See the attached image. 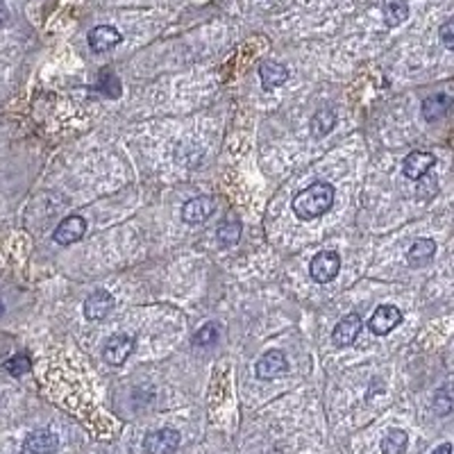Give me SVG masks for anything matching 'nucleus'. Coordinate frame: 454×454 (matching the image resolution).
<instances>
[{
    "label": "nucleus",
    "instance_id": "14",
    "mask_svg": "<svg viewBox=\"0 0 454 454\" xmlns=\"http://www.w3.org/2000/svg\"><path fill=\"white\" fill-rule=\"evenodd\" d=\"M452 107V98L448 93H436V95H429L427 100L422 102V119L425 121H441Z\"/></svg>",
    "mask_w": 454,
    "mask_h": 454
},
{
    "label": "nucleus",
    "instance_id": "26",
    "mask_svg": "<svg viewBox=\"0 0 454 454\" xmlns=\"http://www.w3.org/2000/svg\"><path fill=\"white\" fill-rule=\"evenodd\" d=\"M7 18H9V12H7V5L0 0V25H5L7 23Z\"/></svg>",
    "mask_w": 454,
    "mask_h": 454
},
{
    "label": "nucleus",
    "instance_id": "25",
    "mask_svg": "<svg viewBox=\"0 0 454 454\" xmlns=\"http://www.w3.org/2000/svg\"><path fill=\"white\" fill-rule=\"evenodd\" d=\"M441 41H443V46L448 48V51H452L454 48V23L452 21H446L441 25Z\"/></svg>",
    "mask_w": 454,
    "mask_h": 454
},
{
    "label": "nucleus",
    "instance_id": "6",
    "mask_svg": "<svg viewBox=\"0 0 454 454\" xmlns=\"http://www.w3.org/2000/svg\"><path fill=\"white\" fill-rule=\"evenodd\" d=\"M134 350V339L130 334H116L112 339L105 343L102 347V356L105 361L112 363V366H121L128 361V356Z\"/></svg>",
    "mask_w": 454,
    "mask_h": 454
},
{
    "label": "nucleus",
    "instance_id": "18",
    "mask_svg": "<svg viewBox=\"0 0 454 454\" xmlns=\"http://www.w3.org/2000/svg\"><path fill=\"white\" fill-rule=\"evenodd\" d=\"M407 443H409L407 432L389 429V432H386V436L382 439V454H404V450H407Z\"/></svg>",
    "mask_w": 454,
    "mask_h": 454
},
{
    "label": "nucleus",
    "instance_id": "11",
    "mask_svg": "<svg viewBox=\"0 0 454 454\" xmlns=\"http://www.w3.org/2000/svg\"><path fill=\"white\" fill-rule=\"evenodd\" d=\"M60 441L51 429H36L23 443V454H53Z\"/></svg>",
    "mask_w": 454,
    "mask_h": 454
},
{
    "label": "nucleus",
    "instance_id": "3",
    "mask_svg": "<svg viewBox=\"0 0 454 454\" xmlns=\"http://www.w3.org/2000/svg\"><path fill=\"white\" fill-rule=\"evenodd\" d=\"M180 432L178 429H171V427H163L157 432H150L146 439H143V450L148 454H173L180 448Z\"/></svg>",
    "mask_w": 454,
    "mask_h": 454
},
{
    "label": "nucleus",
    "instance_id": "23",
    "mask_svg": "<svg viewBox=\"0 0 454 454\" xmlns=\"http://www.w3.org/2000/svg\"><path fill=\"white\" fill-rule=\"evenodd\" d=\"M216 341H218V327L214 323H207L205 327H200L196 336H193V345L196 347H209Z\"/></svg>",
    "mask_w": 454,
    "mask_h": 454
},
{
    "label": "nucleus",
    "instance_id": "16",
    "mask_svg": "<svg viewBox=\"0 0 454 454\" xmlns=\"http://www.w3.org/2000/svg\"><path fill=\"white\" fill-rule=\"evenodd\" d=\"M434 255H436V241H432V239H418L416 243H413L409 248V253H407V259H409V264L411 266H416V268H422V266H427Z\"/></svg>",
    "mask_w": 454,
    "mask_h": 454
},
{
    "label": "nucleus",
    "instance_id": "2",
    "mask_svg": "<svg viewBox=\"0 0 454 454\" xmlns=\"http://www.w3.org/2000/svg\"><path fill=\"white\" fill-rule=\"evenodd\" d=\"M341 270V257L334 253V250H323V253H318L312 264H309V273H312L314 282L318 284H327L332 282V279L339 275Z\"/></svg>",
    "mask_w": 454,
    "mask_h": 454
},
{
    "label": "nucleus",
    "instance_id": "19",
    "mask_svg": "<svg viewBox=\"0 0 454 454\" xmlns=\"http://www.w3.org/2000/svg\"><path fill=\"white\" fill-rule=\"evenodd\" d=\"M216 239H218V243L223 248L236 246L239 239H241V223H239V220H225V223H220Z\"/></svg>",
    "mask_w": 454,
    "mask_h": 454
},
{
    "label": "nucleus",
    "instance_id": "20",
    "mask_svg": "<svg viewBox=\"0 0 454 454\" xmlns=\"http://www.w3.org/2000/svg\"><path fill=\"white\" fill-rule=\"evenodd\" d=\"M3 368L9 375H14V378H21V375H27L32 370V361H30V356H27V354H16V356H12V359H7L3 363Z\"/></svg>",
    "mask_w": 454,
    "mask_h": 454
},
{
    "label": "nucleus",
    "instance_id": "21",
    "mask_svg": "<svg viewBox=\"0 0 454 454\" xmlns=\"http://www.w3.org/2000/svg\"><path fill=\"white\" fill-rule=\"evenodd\" d=\"M334 123H336V116L334 112L330 109H321L316 116H314V121H312V130L316 137H323V134H327L332 128H334Z\"/></svg>",
    "mask_w": 454,
    "mask_h": 454
},
{
    "label": "nucleus",
    "instance_id": "15",
    "mask_svg": "<svg viewBox=\"0 0 454 454\" xmlns=\"http://www.w3.org/2000/svg\"><path fill=\"white\" fill-rule=\"evenodd\" d=\"M259 77H262L264 89L270 91V89L282 86L288 80V71H286V66L277 64V62H264L262 66H259Z\"/></svg>",
    "mask_w": 454,
    "mask_h": 454
},
{
    "label": "nucleus",
    "instance_id": "22",
    "mask_svg": "<svg viewBox=\"0 0 454 454\" xmlns=\"http://www.w3.org/2000/svg\"><path fill=\"white\" fill-rule=\"evenodd\" d=\"M416 182H418V189H416V198L418 200L427 202V200H432L439 193V180L434 178V175H429V173H425V175L418 178Z\"/></svg>",
    "mask_w": 454,
    "mask_h": 454
},
{
    "label": "nucleus",
    "instance_id": "4",
    "mask_svg": "<svg viewBox=\"0 0 454 454\" xmlns=\"http://www.w3.org/2000/svg\"><path fill=\"white\" fill-rule=\"evenodd\" d=\"M400 323H402V312H400V309L395 305H382V307L375 309V314L370 316L368 327H370L373 334L386 336V334H391Z\"/></svg>",
    "mask_w": 454,
    "mask_h": 454
},
{
    "label": "nucleus",
    "instance_id": "17",
    "mask_svg": "<svg viewBox=\"0 0 454 454\" xmlns=\"http://www.w3.org/2000/svg\"><path fill=\"white\" fill-rule=\"evenodd\" d=\"M384 21L389 27H398L409 18V5L407 0H384Z\"/></svg>",
    "mask_w": 454,
    "mask_h": 454
},
{
    "label": "nucleus",
    "instance_id": "9",
    "mask_svg": "<svg viewBox=\"0 0 454 454\" xmlns=\"http://www.w3.org/2000/svg\"><path fill=\"white\" fill-rule=\"evenodd\" d=\"M112 309H114L112 293L98 288V291H93V293L86 295V300H84V318H86V321H105V318L112 314Z\"/></svg>",
    "mask_w": 454,
    "mask_h": 454
},
{
    "label": "nucleus",
    "instance_id": "24",
    "mask_svg": "<svg viewBox=\"0 0 454 454\" xmlns=\"http://www.w3.org/2000/svg\"><path fill=\"white\" fill-rule=\"evenodd\" d=\"M434 409H436L439 416H448L452 409V395L448 389L436 391V398H434Z\"/></svg>",
    "mask_w": 454,
    "mask_h": 454
},
{
    "label": "nucleus",
    "instance_id": "5",
    "mask_svg": "<svg viewBox=\"0 0 454 454\" xmlns=\"http://www.w3.org/2000/svg\"><path fill=\"white\" fill-rule=\"evenodd\" d=\"M286 370H288V361L282 350H268L255 366V373L259 380L282 378V375H286Z\"/></svg>",
    "mask_w": 454,
    "mask_h": 454
},
{
    "label": "nucleus",
    "instance_id": "12",
    "mask_svg": "<svg viewBox=\"0 0 454 454\" xmlns=\"http://www.w3.org/2000/svg\"><path fill=\"white\" fill-rule=\"evenodd\" d=\"M211 214H214V200L207 198V196L193 198V200L187 202L185 207H182V218H185L187 223H191V225L205 223Z\"/></svg>",
    "mask_w": 454,
    "mask_h": 454
},
{
    "label": "nucleus",
    "instance_id": "27",
    "mask_svg": "<svg viewBox=\"0 0 454 454\" xmlns=\"http://www.w3.org/2000/svg\"><path fill=\"white\" fill-rule=\"evenodd\" d=\"M432 454H452V446H450V443H443V446L436 448Z\"/></svg>",
    "mask_w": 454,
    "mask_h": 454
},
{
    "label": "nucleus",
    "instance_id": "10",
    "mask_svg": "<svg viewBox=\"0 0 454 454\" xmlns=\"http://www.w3.org/2000/svg\"><path fill=\"white\" fill-rule=\"evenodd\" d=\"M434 166H436V157L432 152H425V150H416L411 152L407 159L402 163V173L407 175L409 180H418L422 178L425 173H429Z\"/></svg>",
    "mask_w": 454,
    "mask_h": 454
},
{
    "label": "nucleus",
    "instance_id": "7",
    "mask_svg": "<svg viewBox=\"0 0 454 454\" xmlns=\"http://www.w3.org/2000/svg\"><path fill=\"white\" fill-rule=\"evenodd\" d=\"M86 234V220L82 216H66L60 225H57L55 229V243H60V246H71V243H77L82 236Z\"/></svg>",
    "mask_w": 454,
    "mask_h": 454
},
{
    "label": "nucleus",
    "instance_id": "13",
    "mask_svg": "<svg viewBox=\"0 0 454 454\" xmlns=\"http://www.w3.org/2000/svg\"><path fill=\"white\" fill-rule=\"evenodd\" d=\"M121 32L116 30L112 25H98L93 27L91 34H89V46L93 53H107L112 48H116L121 44Z\"/></svg>",
    "mask_w": 454,
    "mask_h": 454
},
{
    "label": "nucleus",
    "instance_id": "28",
    "mask_svg": "<svg viewBox=\"0 0 454 454\" xmlns=\"http://www.w3.org/2000/svg\"><path fill=\"white\" fill-rule=\"evenodd\" d=\"M3 314H5V305H3V302H0V316H3Z\"/></svg>",
    "mask_w": 454,
    "mask_h": 454
},
{
    "label": "nucleus",
    "instance_id": "1",
    "mask_svg": "<svg viewBox=\"0 0 454 454\" xmlns=\"http://www.w3.org/2000/svg\"><path fill=\"white\" fill-rule=\"evenodd\" d=\"M334 205V187L327 182H316L309 189L300 191L291 202L293 214L300 220L321 218L325 211H330Z\"/></svg>",
    "mask_w": 454,
    "mask_h": 454
},
{
    "label": "nucleus",
    "instance_id": "8",
    "mask_svg": "<svg viewBox=\"0 0 454 454\" xmlns=\"http://www.w3.org/2000/svg\"><path fill=\"white\" fill-rule=\"evenodd\" d=\"M361 327H363V321H361L359 314H347V316H343L341 321H339V325L334 327V334H332L334 345H336V347H347V345H352L356 339H359Z\"/></svg>",
    "mask_w": 454,
    "mask_h": 454
}]
</instances>
